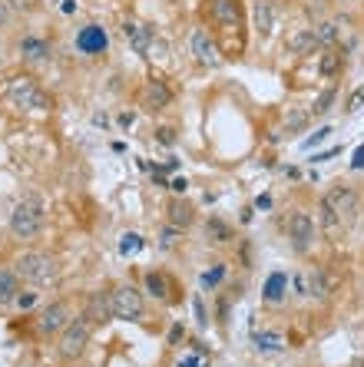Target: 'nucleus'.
Returning <instances> with one entry per match:
<instances>
[{
    "instance_id": "nucleus-1",
    "label": "nucleus",
    "mask_w": 364,
    "mask_h": 367,
    "mask_svg": "<svg viewBox=\"0 0 364 367\" xmlns=\"http://www.w3.org/2000/svg\"><path fill=\"white\" fill-rule=\"evenodd\" d=\"M40 228H43V199L40 196H23L10 212V232L17 239H37Z\"/></svg>"
},
{
    "instance_id": "nucleus-2",
    "label": "nucleus",
    "mask_w": 364,
    "mask_h": 367,
    "mask_svg": "<svg viewBox=\"0 0 364 367\" xmlns=\"http://www.w3.org/2000/svg\"><path fill=\"white\" fill-rule=\"evenodd\" d=\"M14 272H17L27 285H34V288H43V285H53L57 281V261L50 255H43V252H23L17 258V265H14Z\"/></svg>"
},
{
    "instance_id": "nucleus-3",
    "label": "nucleus",
    "mask_w": 364,
    "mask_h": 367,
    "mask_svg": "<svg viewBox=\"0 0 364 367\" xmlns=\"http://www.w3.org/2000/svg\"><path fill=\"white\" fill-rule=\"evenodd\" d=\"M7 99H10L14 106L30 110V113L50 110V96L40 90L34 76H14V80H7Z\"/></svg>"
},
{
    "instance_id": "nucleus-4",
    "label": "nucleus",
    "mask_w": 364,
    "mask_h": 367,
    "mask_svg": "<svg viewBox=\"0 0 364 367\" xmlns=\"http://www.w3.org/2000/svg\"><path fill=\"white\" fill-rule=\"evenodd\" d=\"M90 318L83 314V318H77V321H70L66 328L60 331V357L63 361H77L80 354L86 351V344H90Z\"/></svg>"
},
{
    "instance_id": "nucleus-5",
    "label": "nucleus",
    "mask_w": 364,
    "mask_h": 367,
    "mask_svg": "<svg viewBox=\"0 0 364 367\" xmlns=\"http://www.w3.org/2000/svg\"><path fill=\"white\" fill-rule=\"evenodd\" d=\"M110 308H113L116 321H139L146 314V301H143V294L136 292L133 285H119L110 294Z\"/></svg>"
},
{
    "instance_id": "nucleus-6",
    "label": "nucleus",
    "mask_w": 364,
    "mask_h": 367,
    "mask_svg": "<svg viewBox=\"0 0 364 367\" xmlns=\"http://www.w3.org/2000/svg\"><path fill=\"white\" fill-rule=\"evenodd\" d=\"M285 232H288V239H291V245H295V252H308L315 245V235H318L315 219L308 212H291L285 222Z\"/></svg>"
},
{
    "instance_id": "nucleus-7",
    "label": "nucleus",
    "mask_w": 364,
    "mask_h": 367,
    "mask_svg": "<svg viewBox=\"0 0 364 367\" xmlns=\"http://www.w3.org/2000/svg\"><path fill=\"white\" fill-rule=\"evenodd\" d=\"M189 50H192V60L199 63V67H219L222 63V54H219V47H215V40H212L209 30H192L189 37Z\"/></svg>"
},
{
    "instance_id": "nucleus-8",
    "label": "nucleus",
    "mask_w": 364,
    "mask_h": 367,
    "mask_svg": "<svg viewBox=\"0 0 364 367\" xmlns=\"http://www.w3.org/2000/svg\"><path fill=\"white\" fill-rule=\"evenodd\" d=\"M325 202L338 212V219L341 222H351L354 215H358V192L348 189V185H335V189L325 196Z\"/></svg>"
},
{
    "instance_id": "nucleus-9",
    "label": "nucleus",
    "mask_w": 364,
    "mask_h": 367,
    "mask_svg": "<svg viewBox=\"0 0 364 367\" xmlns=\"http://www.w3.org/2000/svg\"><path fill=\"white\" fill-rule=\"evenodd\" d=\"M70 324V308L63 305V301H53V305H47L37 318V331L40 334H60V331Z\"/></svg>"
},
{
    "instance_id": "nucleus-10",
    "label": "nucleus",
    "mask_w": 364,
    "mask_h": 367,
    "mask_svg": "<svg viewBox=\"0 0 364 367\" xmlns=\"http://www.w3.org/2000/svg\"><path fill=\"white\" fill-rule=\"evenodd\" d=\"M209 3V14L212 20H219V23H226V27H242V3L239 0H206Z\"/></svg>"
},
{
    "instance_id": "nucleus-11",
    "label": "nucleus",
    "mask_w": 364,
    "mask_h": 367,
    "mask_svg": "<svg viewBox=\"0 0 364 367\" xmlns=\"http://www.w3.org/2000/svg\"><path fill=\"white\" fill-rule=\"evenodd\" d=\"M106 30L103 27H96V23H90V27H83L77 34V50H83V54H103L106 50Z\"/></svg>"
},
{
    "instance_id": "nucleus-12",
    "label": "nucleus",
    "mask_w": 364,
    "mask_h": 367,
    "mask_svg": "<svg viewBox=\"0 0 364 367\" xmlns=\"http://www.w3.org/2000/svg\"><path fill=\"white\" fill-rule=\"evenodd\" d=\"M255 30L262 37L275 34V7H271V0H255Z\"/></svg>"
},
{
    "instance_id": "nucleus-13",
    "label": "nucleus",
    "mask_w": 364,
    "mask_h": 367,
    "mask_svg": "<svg viewBox=\"0 0 364 367\" xmlns=\"http://www.w3.org/2000/svg\"><path fill=\"white\" fill-rule=\"evenodd\" d=\"M318 47V37H315V30H308V27H298V30H291V37H288V50L291 54H311Z\"/></svg>"
},
{
    "instance_id": "nucleus-14",
    "label": "nucleus",
    "mask_w": 364,
    "mask_h": 367,
    "mask_svg": "<svg viewBox=\"0 0 364 367\" xmlns=\"http://www.w3.org/2000/svg\"><path fill=\"white\" fill-rule=\"evenodd\" d=\"M17 294H20V275L14 268H0V305L17 301Z\"/></svg>"
},
{
    "instance_id": "nucleus-15",
    "label": "nucleus",
    "mask_w": 364,
    "mask_h": 367,
    "mask_svg": "<svg viewBox=\"0 0 364 367\" xmlns=\"http://www.w3.org/2000/svg\"><path fill=\"white\" fill-rule=\"evenodd\" d=\"M123 34H126V40L133 43V50L139 56L149 54V40H153V30H146V27H136V23H123Z\"/></svg>"
},
{
    "instance_id": "nucleus-16",
    "label": "nucleus",
    "mask_w": 364,
    "mask_h": 367,
    "mask_svg": "<svg viewBox=\"0 0 364 367\" xmlns=\"http://www.w3.org/2000/svg\"><path fill=\"white\" fill-rule=\"evenodd\" d=\"M169 99H173V93H169V86H166L162 80H149V83H146V103H149L153 110L169 106Z\"/></svg>"
},
{
    "instance_id": "nucleus-17",
    "label": "nucleus",
    "mask_w": 364,
    "mask_h": 367,
    "mask_svg": "<svg viewBox=\"0 0 364 367\" xmlns=\"http://www.w3.org/2000/svg\"><path fill=\"white\" fill-rule=\"evenodd\" d=\"M285 292H288L285 272H275V275H269V281H265V301H269V305H278V301H285Z\"/></svg>"
},
{
    "instance_id": "nucleus-18",
    "label": "nucleus",
    "mask_w": 364,
    "mask_h": 367,
    "mask_svg": "<svg viewBox=\"0 0 364 367\" xmlns=\"http://www.w3.org/2000/svg\"><path fill=\"white\" fill-rule=\"evenodd\" d=\"M20 54L27 56L30 63H40V60H47V56H50V47H47V40L23 37V40H20Z\"/></svg>"
},
{
    "instance_id": "nucleus-19",
    "label": "nucleus",
    "mask_w": 364,
    "mask_h": 367,
    "mask_svg": "<svg viewBox=\"0 0 364 367\" xmlns=\"http://www.w3.org/2000/svg\"><path fill=\"white\" fill-rule=\"evenodd\" d=\"M305 288L311 298H325L328 294V278L321 268H311V272H305Z\"/></svg>"
},
{
    "instance_id": "nucleus-20",
    "label": "nucleus",
    "mask_w": 364,
    "mask_h": 367,
    "mask_svg": "<svg viewBox=\"0 0 364 367\" xmlns=\"http://www.w3.org/2000/svg\"><path fill=\"white\" fill-rule=\"evenodd\" d=\"M252 341H255V348L258 351H282L285 348V341H282V334H275V331H255L252 334Z\"/></svg>"
},
{
    "instance_id": "nucleus-21",
    "label": "nucleus",
    "mask_w": 364,
    "mask_h": 367,
    "mask_svg": "<svg viewBox=\"0 0 364 367\" xmlns=\"http://www.w3.org/2000/svg\"><path fill=\"white\" fill-rule=\"evenodd\" d=\"M146 292L153 294V298H159V301H166V298L173 294V288H169L166 275H159V272H149V275H146Z\"/></svg>"
},
{
    "instance_id": "nucleus-22",
    "label": "nucleus",
    "mask_w": 364,
    "mask_h": 367,
    "mask_svg": "<svg viewBox=\"0 0 364 367\" xmlns=\"http://www.w3.org/2000/svg\"><path fill=\"white\" fill-rule=\"evenodd\" d=\"M106 314H113V308H110V298L93 294V298H90V311H86V318H90L93 324H103V318H106Z\"/></svg>"
},
{
    "instance_id": "nucleus-23",
    "label": "nucleus",
    "mask_w": 364,
    "mask_h": 367,
    "mask_svg": "<svg viewBox=\"0 0 364 367\" xmlns=\"http://www.w3.org/2000/svg\"><path fill=\"white\" fill-rule=\"evenodd\" d=\"M206 235H209L212 245H226V241H232V232L219 219H209V222H206Z\"/></svg>"
},
{
    "instance_id": "nucleus-24",
    "label": "nucleus",
    "mask_w": 364,
    "mask_h": 367,
    "mask_svg": "<svg viewBox=\"0 0 364 367\" xmlns=\"http://www.w3.org/2000/svg\"><path fill=\"white\" fill-rule=\"evenodd\" d=\"M169 222H173L175 228H189L192 209L186 202H173V205H169Z\"/></svg>"
},
{
    "instance_id": "nucleus-25",
    "label": "nucleus",
    "mask_w": 364,
    "mask_h": 367,
    "mask_svg": "<svg viewBox=\"0 0 364 367\" xmlns=\"http://www.w3.org/2000/svg\"><path fill=\"white\" fill-rule=\"evenodd\" d=\"M335 96H338V90H335V86H328L325 93H321V96H318V99H315V103H311V116H325L328 110H331V103H335Z\"/></svg>"
},
{
    "instance_id": "nucleus-26",
    "label": "nucleus",
    "mask_w": 364,
    "mask_h": 367,
    "mask_svg": "<svg viewBox=\"0 0 364 367\" xmlns=\"http://www.w3.org/2000/svg\"><path fill=\"white\" fill-rule=\"evenodd\" d=\"M308 116H311L308 110H288L285 129H288V132H298V129H305L308 126Z\"/></svg>"
},
{
    "instance_id": "nucleus-27",
    "label": "nucleus",
    "mask_w": 364,
    "mask_h": 367,
    "mask_svg": "<svg viewBox=\"0 0 364 367\" xmlns=\"http://www.w3.org/2000/svg\"><path fill=\"white\" fill-rule=\"evenodd\" d=\"M143 248V235H136V232H126L123 239H119V252L123 255H136Z\"/></svg>"
},
{
    "instance_id": "nucleus-28",
    "label": "nucleus",
    "mask_w": 364,
    "mask_h": 367,
    "mask_svg": "<svg viewBox=\"0 0 364 367\" xmlns=\"http://www.w3.org/2000/svg\"><path fill=\"white\" fill-rule=\"evenodd\" d=\"M315 37H318V43H335V40H338V23H331V20H328V23H318V27H315Z\"/></svg>"
},
{
    "instance_id": "nucleus-29",
    "label": "nucleus",
    "mask_w": 364,
    "mask_h": 367,
    "mask_svg": "<svg viewBox=\"0 0 364 367\" xmlns=\"http://www.w3.org/2000/svg\"><path fill=\"white\" fill-rule=\"evenodd\" d=\"M318 212H321V225H325V228H335V225H338V212H335L325 199H321V205H318Z\"/></svg>"
},
{
    "instance_id": "nucleus-30",
    "label": "nucleus",
    "mask_w": 364,
    "mask_h": 367,
    "mask_svg": "<svg viewBox=\"0 0 364 367\" xmlns=\"http://www.w3.org/2000/svg\"><path fill=\"white\" fill-rule=\"evenodd\" d=\"M209 364V354H182L179 367H206Z\"/></svg>"
},
{
    "instance_id": "nucleus-31",
    "label": "nucleus",
    "mask_w": 364,
    "mask_h": 367,
    "mask_svg": "<svg viewBox=\"0 0 364 367\" xmlns=\"http://www.w3.org/2000/svg\"><path fill=\"white\" fill-rule=\"evenodd\" d=\"M328 136H331V129H318V132H311V136H308L305 143H302V149H311V146H321V143H325Z\"/></svg>"
},
{
    "instance_id": "nucleus-32",
    "label": "nucleus",
    "mask_w": 364,
    "mask_h": 367,
    "mask_svg": "<svg viewBox=\"0 0 364 367\" xmlns=\"http://www.w3.org/2000/svg\"><path fill=\"white\" fill-rule=\"evenodd\" d=\"M222 275H226V265H215L209 275H202V285H206V288H212V285H219V281H222Z\"/></svg>"
},
{
    "instance_id": "nucleus-33",
    "label": "nucleus",
    "mask_w": 364,
    "mask_h": 367,
    "mask_svg": "<svg viewBox=\"0 0 364 367\" xmlns=\"http://www.w3.org/2000/svg\"><path fill=\"white\" fill-rule=\"evenodd\" d=\"M361 106H364V86H358L351 93V99H348V113H358Z\"/></svg>"
},
{
    "instance_id": "nucleus-34",
    "label": "nucleus",
    "mask_w": 364,
    "mask_h": 367,
    "mask_svg": "<svg viewBox=\"0 0 364 367\" xmlns=\"http://www.w3.org/2000/svg\"><path fill=\"white\" fill-rule=\"evenodd\" d=\"M175 235H179V228H175V225H169V228L162 232V241H159V245H162V248H173V245H175Z\"/></svg>"
},
{
    "instance_id": "nucleus-35",
    "label": "nucleus",
    "mask_w": 364,
    "mask_h": 367,
    "mask_svg": "<svg viewBox=\"0 0 364 367\" xmlns=\"http://www.w3.org/2000/svg\"><path fill=\"white\" fill-rule=\"evenodd\" d=\"M17 305H20V308H34V305H37V292H23V294H17Z\"/></svg>"
},
{
    "instance_id": "nucleus-36",
    "label": "nucleus",
    "mask_w": 364,
    "mask_h": 367,
    "mask_svg": "<svg viewBox=\"0 0 364 367\" xmlns=\"http://www.w3.org/2000/svg\"><path fill=\"white\" fill-rule=\"evenodd\" d=\"M335 70H338V60H335V54H328L325 60H321V73H325V76H331V73H335Z\"/></svg>"
},
{
    "instance_id": "nucleus-37",
    "label": "nucleus",
    "mask_w": 364,
    "mask_h": 367,
    "mask_svg": "<svg viewBox=\"0 0 364 367\" xmlns=\"http://www.w3.org/2000/svg\"><path fill=\"white\" fill-rule=\"evenodd\" d=\"M351 169H364V146L354 149V156H351Z\"/></svg>"
},
{
    "instance_id": "nucleus-38",
    "label": "nucleus",
    "mask_w": 364,
    "mask_h": 367,
    "mask_svg": "<svg viewBox=\"0 0 364 367\" xmlns=\"http://www.w3.org/2000/svg\"><path fill=\"white\" fill-rule=\"evenodd\" d=\"M182 334H186V331H182V324H175V328L169 331V344H175V341H182Z\"/></svg>"
},
{
    "instance_id": "nucleus-39",
    "label": "nucleus",
    "mask_w": 364,
    "mask_h": 367,
    "mask_svg": "<svg viewBox=\"0 0 364 367\" xmlns=\"http://www.w3.org/2000/svg\"><path fill=\"white\" fill-rule=\"evenodd\" d=\"M10 20V7H7V0H0V27Z\"/></svg>"
},
{
    "instance_id": "nucleus-40",
    "label": "nucleus",
    "mask_w": 364,
    "mask_h": 367,
    "mask_svg": "<svg viewBox=\"0 0 364 367\" xmlns=\"http://www.w3.org/2000/svg\"><path fill=\"white\" fill-rule=\"evenodd\" d=\"M159 143L169 146V143H173V129H159Z\"/></svg>"
},
{
    "instance_id": "nucleus-41",
    "label": "nucleus",
    "mask_w": 364,
    "mask_h": 367,
    "mask_svg": "<svg viewBox=\"0 0 364 367\" xmlns=\"http://www.w3.org/2000/svg\"><path fill=\"white\" fill-rule=\"evenodd\" d=\"M173 192L182 196V192H186V179H173Z\"/></svg>"
},
{
    "instance_id": "nucleus-42",
    "label": "nucleus",
    "mask_w": 364,
    "mask_h": 367,
    "mask_svg": "<svg viewBox=\"0 0 364 367\" xmlns=\"http://www.w3.org/2000/svg\"><path fill=\"white\" fill-rule=\"evenodd\" d=\"M305 3H325V0H305Z\"/></svg>"
}]
</instances>
